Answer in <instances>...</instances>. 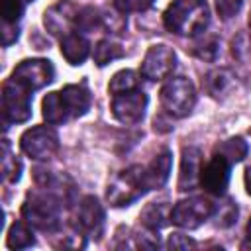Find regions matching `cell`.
Instances as JSON below:
<instances>
[{
	"label": "cell",
	"mask_w": 251,
	"mask_h": 251,
	"mask_svg": "<svg viewBox=\"0 0 251 251\" xmlns=\"http://www.w3.org/2000/svg\"><path fill=\"white\" fill-rule=\"evenodd\" d=\"M104 208L102 204L94 198V196H84L78 204V214H76V220H78V227L86 233V235H92V237H100L102 231H104Z\"/></svg>",
	"instance_id": "5bb4252c"
},
{
	"label": "cell",
	"mask_w": 251,
	"mask_h": 251,
	"mask_svg": "<svg viewBox=\"0 0 251 251\" xmlns=\"http://www.w3.org/2000/svg\"><path fill=\"white\" fill-rule=\"evenodd\" d=\"M214 216L218 218V226L220 227H227L237 218V206L233 204V200H226L224 204L216 206V214Z\"/></svg>",
	"instance_id": "484cf974"
},
{
	"label": "cell",
	"mask_w": 251,
	"mask_h": 251,
	"mask_svg": "<svg viewBox=\"0 0 251 251\" xmlns=\"http://www.w3.org/2000/svg\"><path fill=\"white\" fill-rule=\"evenodd\" d=\"M124 57V49L118 43H112L110 39H102L98 41V45L94 47V63L98 67H104L116 59Z\"/></svg>",
	"instance_id": "7402d4cb"
},
{
	"label": "cell",
	"mask_w": 251,
	"mask_h": 251,
	"mask_svg": "<svg viewBox=\"0 0 251 251\" xmlns=\"http://www.w3.org/2000/svg\"><path fill=\"white\" fill-rule=\"evenodd\" d=\"M155 0H116L114 8L122 14H133V12H145L153 6Z\"/></svg>",
	"instance_id": "4316f807"
},
{
	"label": "cell",
	"mask_w": 251,
	"mask_h": 251,
	"mask_svg": "<svg viewBox=\"0 0 251 251\" xmlns=\"http://www.w3.org/2000/svg\"><path fill=\"white\" fill-rule=\"evenodd\" d=\"M231 82H233L231 73L226 71V69H218V71H212V73L206 75V78H204V88H206V92H208L210 96L218 98L220 94H224V92L231 86Z\"/></svg>",
	"instance_id": "ffe728a7"
},
{
	"label": "cell",
	"mask_w": 251,
	"mask_h": 251,
	"mask_svg": "<svg viewBox=\"0 0 251 251\" xmlns=\"http://www.w3.org/2000/svg\"><path fill=\"white\" fill-rule=\"evenodd\" d=\"M31 90L12 76L2 84V114L10 124H22L31 116Z\"/></svg>",
	"instance_id": "8992f818"
},
{
	"label": "cell",
	"mask_w": 251,
	"mask_h": 251,
	"mask_svg": "<svg viewBox=\"0 0 251 251\" xmlns=\"http://www.w3.org/2000/svg\"><path fill=\"white\" fill-rule=\"evenodd\" d=\"M200 163L202 155L196 147H184L180 159V173H178V190H192L200 182Z\"/></svg>",
	"instance_id": "9a60e30c"
},
{
	"label": "cell",
	"mask_w": 251,
	"mask_h": 251,
	"mask_svg": "<svg viewBox=\"0 0 251 251\" xmlns=\"http://www.w3.org/2000/svg\"><path fill=\"white\" fill-rule=\"evenodd\" d=\"M247 151H249V145H247V141H245L243 137L226 139V141H222V143L216 147V153L222 155L224 159H227L231 165L243 161V157H247Z\"/></svg>",
	"instance_id": "d6986e66"
},
{
	"label": "cell",
	"mask_w": 251,
	"mask_h": 251,
	"mask_svg": "<svg viewBox=\"0 0 251 251\" xmlns=\"http://www.w3.org/2000/svg\"><path fill=\"white\" fill-rule=\"evenodd\" d=\"M241 6H243V0H216V10L224 20H229L235 14H239Z\"/></svg>",
	"instance_id": "83f0119b"
},
{
	"label": "cell",
	"mask_w": 251,
	"mask_h": 251,
	"mask_svg": "<svg viewBox=\"0 0 251 251\" xmlns=\"http://www.w3.org/2000/svg\"><path fill=\"white\" fill-rule=\"evenodd\" d=\"M24 2L25 0H0V14L4 24H18L24 14Z\"/></svg>",
	"instance_id": "d4e9b609"
},
{
	"label": "cell",
	"mask_w": 251,
	"mask_h": 251,
	"mask_svg": "<svg viewBox=\"0 0 251 251\" xmlns=\"http://www.w3.org/2000/svg\"><path fill=\"white\" fill-rule=\"evenodd\" d=\"M196 104V88L190 78L175 76L161 88V106L173 118H184Z\"/></svg>",
	"instance_id": "5b68a950"
},
{
	"label": "cell",
	"mask_w": 251,
	"mask_h": 251,
	"mask_svg": "<svg viewBox=\"0 0 251 251\" xmlns=\"http://www.w3.org/2000/svg\"><path fill=\"white\" fill-rule=\"evenodd\" d=\"M59 200L51 192H29L22 214L29 226L43 231H53L59 226Z\"/></svg>",
	"instance_id": "277c9868"
},
{
	"label": "cell",
	"mask_w": 251,
	"mask_h": 251,
	"mask_svg": "<svg viewBox=\"0 0 251 251\" xmlns=\"http://www.w3.org/2000/svg\"><path fill=\"white\" fill-rule=\"evenodd\" d=\"M61 53L71 65H82L90 53V43L80 33H69L61 39Z\"/></svg>",
	"instance_id": "e0dca14e"
},
{
	"label": "cell",
	"mask_w": 251,
	"mask_h": 251,
	"mask_svg": "<svg viewBox=\"0 0 251 251\" xmlns=\"http://www.w3.org/2000/svg\"><path fill=\"white\" fill-rule=\"evenodd\" d=\"M229 171H231V163L222 155L214 153V157L200 169V184L204 186L206 192L220 196L226 192L229 184Z\"/></svg>",
	"instance_id": "4fadbf2b"
},
{
	"label": "cell",
	"mask_w": 251,
	"mask_h": 251,
	"mask_svg": "<svg viewBox=\"0 0 251 251\" xmlns=\"http://www.w3.org/2000/svg\"><path fill=\"white\" fill-rule=\"evenodd\" d=\"M145 192H149V188H147V182H145L143 167L133 165V167L122 171L112 180V184L108 186L106 196H108V202L112 206L122 208V206H129L131 202L141 198Z\"/></svg>",
	"instance_id": "3957f363"
},
{
	"label": "cell",
	"mask_w": 251,
	"mask_h": 251,
	"mask_svg": "<svg viewBox=\"0 0 251 251\" xmlns=\"http://www.w3.org/2000/svg\"><path fill=\"white\" fill-rule=\"evenodd\" d=\"M92 96L84 84H69L63 90L49 92L43 98V118L49 126H59L80 118L90 110Z\"/></svg>",
	"instance_id": "6da1fadb"
},
{
	"label": "cell",
	"mask_w": 251,
	"mask_h": 251,
	"mask_svg": "<svg viewBox=\"0 0 251 251\" xmlns=\"http://www.w3.org/2000/svg\"><path fill=\"white\" fill-rule=\"evenodd\" d=\"M141 222H143V226H145L147 229H151V231H157L159 227H163V226L167 224L165 204H157V202L149 204V206L143 210V214H141Z\"/></svg>",
	"instance_id": "cb8c5ba5"
},
{
	"label": "cell",
	"mask_w": 251,
	"mask_h": 251,
	"mask_svg": "<svg viewBox=\"0 0 251 251\" xmlns=\"http://www.w3.org/2000/svg\"><path fill=\"white\" fill-rule=\"evenodd\" d=\"M147 94L141 88H133L127 92H120L112 96V114L118 122L126 126L139 124L147 110Z\"/></svg>",
	"instance_id": "9c48e42d"
},
{
	"label": "cell",
	"mask_w": 251,
	"mask_h": 251,
	"mask_svg": "<svg viewBox=\"0 0 251 251\" xmlns=\"http://www.w3.org/2000/svg\"><path fill=\"white\" fill-rule=\"evenodd\" d=\"M12 78L33 92V90H39V88L47 86L49 82H53L55 69H53L51 61H47V59H24L14 69Z\"/></svg>",
	"instance_id": "30bf717a"
},
{
	"label": "cell",
	"mask_w": 251,
	"mask_h": 251,
	"mask_svg": "<svg viewBox=\"0 0 251 251\" xmlns=\"http://www.w3.org/2000/svg\"><path fill=\"white\" fill-rule=\"evenodd\" d=\"M78 10L80 8L75 2H69V0L53 4L49 10H45V16H43V24H45L47 31L51 35L61 37V39L65 35L73 33V29H76Z\"/></svg>",
	"instance_id": "8fae6325"
},
{
	"label": "cell",
	"mask_w": 251,
	"mask_h": 251,
	"mask_svg": "<svg viewBox=\"0 0 251 251\" xmlns=\"http://www.w3.org/2000/svg\"><path fill=\"white\" fill-rule=\"evenodd\" d=\"M33 243H35V237H33L29 224H25V222L12 224L8 237H6V245L10 249H25V247H31Z\"/></svg>",
	"instance_id": "ac0fdd59"
},
{
	"label": "cell",
	"mask_w": 251,
	"mask_h": 251,
	"mask_svg": "<svg viewBox=\"0 0 251 251\" xmlns=\"http://www.w3.org/2000/svg\"><path fill=\"white\" fill-rule=\"evenodd\" d=\"M247 247H251V220L247 224V241L243 243V249H247Z\"/></svg>",
	"instance_id": "1f68e13d"
},
{
	"label": "cell",
	"mask_w": 251,
	"mask_h": 251,
	"mask_svg": "<svg viewBox=\"0 0 251 251\" xmlns=\"http://www.w3.org/2000/svg\"><path fill=\"white\" fill-rule=\"evenodd\" d=\"M2 176L6 182H18L22 176V163L10 153V143L4 141V153H2Z\"/></svg>",
	"instance_id": "603a6c76"
},
{
	"label": "cell",
	"mask_w": 251,
	"mask_h": 251,
	"mask_svg": "<svg viewBox=\"0 0 251 251\" xmlns=\"http://www.w3.org/2000/svg\"><path fill=\"white\" fill-rule=\"evenodd\" d=\"M194 53H196L200 59L212 61V59L218 55V43H216V39H210V41L200 43V45H198V49H194Z\"/></svg>",
	"instance_id": "f1b7e54d"
},
{
	"label": "cell",
	"mask_w": 251,
	"mask_h": 251,
	"mask_svg": "<svg viewBox=\"0 0 251 251\" xmlns=\"http://www.w3.org/2000/svg\"><path fill=\"white\" fill-rule=\"evenodd\" d=\"M245 188H247V194L251 196V165L245 169Z\"/></svg>",
	"instance_id": "4dcf8cb0"
},
{
	"label": "cell",
	"mask_w": 251,
	"mask_h": 251,
	"mask_svg": "<svg viewBox=\"0 0 251 251\" xmlns=\"http://www.w3.org/2000/svg\"><path fill=\"white\" fill-rule=\"evenodd\" d=\"M194 239H190L188 235H182V233H173L169 237V247L171 249H188V247H194Z\"/></svg>",
	"instance_id": "f546056e"
},
{
	"label": "cell",
	"mask_w": 251,
	"mask_h": 251,
	"mask_svg": "<svg viewBox=\"0 0 251 251\" xmlns=\"http://www.w3.org/2000/svg\"><path fill=\"white\" fill-rule=\"evenodd\" d=\"M176 67V55L167 45H153L147 49L143 63H141V75L147 80H163L167 78Z\"/></svg>",
	"instance_id": "7c38bea8"
},
{
	"label": "cell",
	"mask_w": 251,
	"mask_h": 251,
	"mask_svg": "<svg viewBox=\"0 0 251 251\" xmlns=\"http://www.w3.org/2000/svg\"><path fill=\"white\" fill-rule=\"evenodd\" d=\"M216 214V204L210 202L208 198L202 196H192L186 200H180L178 204L173 206L169 220L184 229H194L198 226H202L208 218H212Z\"/></svg>",
	"instance_id": "52a82bcc"
},
{
	"label": "cell",
	"mask_w": 251,
	"mask_h": 251,
	"mask_svg": "<svg viewBox=\"0 0 251 251\" xmlns=\"http://www.w3.org/2000/svg\"><path fill=\"white\" fill-rule=\"evenodd\" d=\"M133 88H139V78H137V73L126 69V71H118L112 78H110V84H108V90L110 94H120V92H127V90H133Z\"/></svg>",
	"instance_id": "44dd1931"
},
{
	"label": "cell",
	"mask_w": 251,
	"mask_h": 251,
	"mask_svg": "<svg viewBox=\"0 0 251 251\" xmlns=\"http://www.w3.org/2000/svg\"><path fill=\"white\" fill-rule=\"evenodd\" d=\"M171 167H173V155L169 149H163L159 155L153 157V161L147 167H143L147 188L155 190V188L165 186V182L169 180V175H171Z\"/></svg>",
	"instance_id": "2e32d148"
},
{
	"label": "cell",
	"mask_w": 251,
	"mask_h": 251,
	"mask_svg": "<svg viewBox=\"0 0 251 251\" xmlns=\"http://www.w3.org/2000/svg\"><path fill=\"white\" fill-rule=\"evenodd\" d=\"M210 8L206 0H173L163 14V24L171 33L196 35L206 29Z\"/></svg>",
	"instance_id": "7a4b0ae2"
},
{
	"label": "cell",
	"mask_w": 251,
	"mask_h": 251,
	"mask_svg": "<svg viewBox=\"0 0 251 251\" xmlns=\"http://www.w3.org/2000/svg\"><path fill=\"white\" fill-rule=\"evenodd\" d=\"M249 29H251V18H249Z\"/></svg>",
	"instance_id": "d6a6232c"
},
{
	"label": "cell",
	"mask_w": 251,
	"mask_h": 251,
	"mask_svg": "<svg viewBox=\"0 0 251 251\" xmlns=\"http://www.w3.org/2000/svg\"><path fill=\"white\" fill-rule=\"evenodd\" d=\"M20 147L27 157L43 161L57 153L59 135L53 127L35 126V127H29L27 131H24V135L20 137Z\"/></svg>",
	"instance_id": "ba28073f"
}]
</instances>
